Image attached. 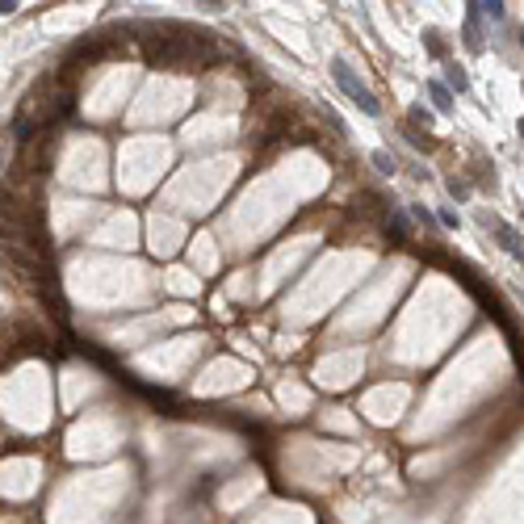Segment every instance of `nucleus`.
Returning <instances> with one entry per match:
<instances>
[{"mask_svg":"<svg viewBox=\"0 0 524 524\" xmlns=\"http://www.w3.org/2000/svg\"><path fill=\"white\" fill-rule=\"evenodd\" d=\"M374 168H378L381 177H390V172H394V168H398V164H394V160H390V151H374Z\"/></svg>","mask_w":524,"mask_h":524,"instance_id":"nucleus-5","label":"nucleus"},{"mask_svg":"<svg viewBox=\"0 0 524 524\" xmlns=\"http://www.w3.org/2000/svg\"><path fill=\"white\" fill-rule=\"evenodd\" d=\"M403 135L411 139V147H420V151H432V139H428V135H420V130H411V126H403Z\"/></svg>","mask_w":524,"mask_h":524,"instance_id":"nucleus-9","label":"nucleus"},{"mask_svg":"<svg viewBox=\"0 0 524 524\" xmlns=\"http://www.w3.org/2000/svg\"><path fill=\"white\" fill-rule=\"evenodd\" d=\"M424 38H428V50H432V55H436V59H445V43H440V34H436V30H428Z\"/></svg>","mask_w":524,"mask_h":524,"instance_id":"nucleus-10","label":"nucleus"},{"mask_svg":"<svg viewBox=\"0 0 524 524\" xmlns=\"http://www.w3.org/2000/svg\"><path fill=\"white\" fill-rule=\"evenodd\" d=\"M495 235H499V243H503V252H508V256L524 260V235L516 231V227H508V223H495Z\"/></svg>","mask_w":524,"mask_h":524,"instance_id":"nucleus-2","label":"nucleus"},{"mask_svg":"<svg viewBox=\"0 0 524 524\" xmlns=\"http://www.w3.org/2000/svg\"><path fill=\"white\" fill-rule=\"evenodd\" d=\"M411 118H416V122H424V126H428V122H432V113H428V109H424V105H416V113H411Z\"/></svg>","mask_w":524,"mask_h":524,"instance_id":"nucleus-13","label":"nucleus"},{"mask_svg":"<svg viewBox=\"0 0 524 524\" xmlns=\"http://www.w3.org/2000/svg\"><path fill=\"white\" fill-rule=\"evenodd\" d=\"M449 89H457V93H466V89H470V80H466V72H462V67H449Z\"/></svg>","mask_w":524,"mask_h":524,"instance_id":"nucleus-8","label":"nucleus"},{"mask_svg":"<svg viewBox=\"0 0 524 524\" xmlns=\"http://www.w3.org/2000/svg\"><path fill=\"white\" fill-rule=\"evenodd\" d=\"M449 193H453V197H457V201H462V197H470V189H466V181H457V177H453V181H449Z\"/></svg>","mask_w":524,"mask_h":524,"instance_id":"nucleus-11","label":"nucleus"},{"mask_svg":"<svg viewBox=\"0 0 524 524\" xmlns=\"http://www.w3.org/2000/svg\"><path fill=\"white\" fill-rule=\"evenodd\" d=\"M520 47H524V30H520Z\"/></svg>","mask_w":524,"mask_h":524,"instance_id":"nucleus-15","label":"nucleus"},{"mask_svg":"<svg viewBox=\"0 0 524 524\" xmlns=\"http://www.w3.org/2000/svg\"><path fill=\"white\" fill-rule=\"evenodd\" d=\"M436 223H440V227H449V231H453V227H457V214H453V210H440V214H436Z\"/></svg>","mask_w":524,"mask_h":524,"instance_id":"nucleus-12","label":"nucleus"},{"mask_svg":"<svg viewBox=\"0 0 524 524\" xmlns=\"http://www.w3.org/2000/svg\"><path fill=\"white\" fill-rule=\"evenodd\" d=\"M332 80L340 84V93L348 96V101H357V109H361V113H369V118H378V113H381V101L374 96V89H369V84H365V80H361L344 59H332Z\"/></svg>","mask_w":524,"mask_h":524,"instance_id":"nucleus-1","label":"nucleus"},{"mask_svg":"<svg viewBox=\"0 0 524 524\" xmlns=\"http://www.w3.org/2000/svg\"><path fill=\"white\" fill-rule=\"evenodd\" d=\"M411 218H416L420 227H440V223H436V214H432V210H424V206H411Z\"/></svg>","mask_w":524,"mask_h":524,"instance_id":"nucleus-6","label":"nucleus"},{"mask_svg":"<svg viewBox=\"0 0 524 524\" xmlns=\"http://www.w3.org/2000/svg\"><path fill=\"white\" fill-rule=\"evenodd\" d=\"M428 96H432V105H436L440 113H449V109H453V93H449L440 80H428Z\"/></svg>","mask_w":524,"mask_h":524,"instance_id":"nucleus-4","label":"nucleus"},{"mask_svg":"<svg viewBox=\"0 0 524 524\" xmlns=\"http://www.w3.org/2000/svg\"><path fill=\"white\" fill-rule=\"evenodd\" d=\"M386 235L394 239V243H407V235H411V223H407V214H403V210H394V214H390Z\"/></svg>","mask_w":524,"mask_h":524,"instance_id":"nucleus-3","label":"nucleus"},{"mask_svg":"<svg viewBox=\"0 0 524 524\" xmlns=\"http://www.w3.org/2000/svg\"><path fill=\"white\" fill-rule=\"evenodd\" d=\"M478 9H482V17H491V21H503V17H508V4H499V0H495V4H478Z\"/></svg>","mask_w":524,"mask_h":524,"instance_id":"nucleus-7","label":"nucleus"},{"mask_svg":"<svg viewBox=\"0 0 524 524\" xmlns=\"http://www.w3.org/2000/svg\"><path fill=\"white\" fill-rule=\"evenodd\" d=\"M520 139H524V118H520Z\"/></svg>","mask_w":524,"mask_h":524,"instance_id":"nucleus-14","label":"nucleus"}]
</instances>
